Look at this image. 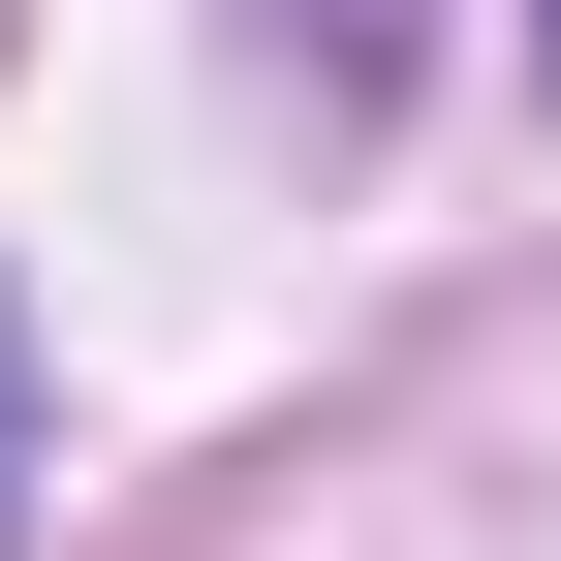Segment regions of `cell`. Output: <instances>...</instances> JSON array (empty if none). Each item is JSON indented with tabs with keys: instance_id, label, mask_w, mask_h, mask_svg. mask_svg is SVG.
I'll list each match as a JSON object with an SVG mask.
<instances>
[{
	"instance_id": "1",
	"label": "cell",
	"mask_w": 561,
	"mask_h": 561,
	"mask_svg": "<svg viewBox=\"0 0 561 561\" xmlns=\"http://www.w3.org/2000/svg\"><path fill=\"white\" fill-rule=\"evenodd\" d=\"M312 32V94H405V0H280Z\"/></svg>"
},
{
	"instance_id": "2",
	"label": "cell",
	"mask_w": 561,
	"mask_h": 561,
	"mask_svg": "<svg viewBox=\"0 0 561 561\" xmlns=\"http://www.w3.org/2000/svg\"><path fill=\"white\" fill-rule=\"evenodd\" d=\"M0 468H32V343H0Z\"/></svg>"
},
{
	"instance_id": "3",
	"label": "cell",
	"mask_w": 561,
	"mask_h": 561,
	"mask_svg": "<svg viewBox=\"0 0 561 561\" xmlns=\"http://www.w3.org/2000/svg\"><path fill=\"white\" fill-rule=\"evenodd\" d=\"M530 62H561V0H530Z\"/></svg>"
}]
</instances>
